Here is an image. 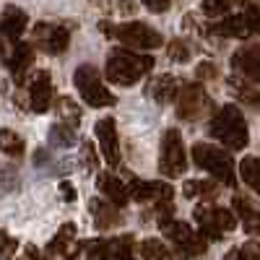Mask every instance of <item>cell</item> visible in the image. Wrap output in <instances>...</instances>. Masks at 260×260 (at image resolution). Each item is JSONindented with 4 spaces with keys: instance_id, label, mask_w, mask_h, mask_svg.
I'll list each match as a JSON object with an SVG mask.
<instances>
[{
    "instance_id": "1",
    "label": "cell",
    "mask_w": 260,
    "mask_h": 260,
    "mask_svg": "<svg viewBox=\"0 0 260 260\" xmlns=\"http://www.w3.org/2000/svg\"><path fill=\"white\" fill-rule=\"evenodd\" d=\"M154 68V57L138 55V50H112L107 57V81L117 86H133L141 76H146Z\"/></svg>"
},
{
    "instance_id": "2",
    "label": "cell",
    "mask_w": 260,
    "mask_h": 260,
    "mask_svg": "<svg viewBox=\"0 0 260 260\" xmlns=\"http://www.w3.org/2000/svg\"><path fill=\"white\" fill-rule=\"evenodd\" d=\"M208 130H211L213 138H219V141H221L226 148H232V151H242V148L247 146V141H250L247 122H245L242 112L237 110L234 104L221 107V110L216 112V117L211 120Z\"/></svg>"
},
{
    "instance_id": "3",
    "label": "cell",
    "mask_w": 260,
    "mask_h": 260,
    "mask_svg": "<svg viewBox=\"0 0 260 260\" xmlns=\"http://www.w3.org/2000/svg\"><path fill=\"white\" fill-rule=\"evenodd\" d=\"M192 161L198 169L208 172L213 180L224 182L226 187H234L237 185V177H234V159L226 154L224 148L213 146V143H195L192 146Z\"/></svg>"
},
{
    "instance_id": "4",
    "label": "cell",
    "mask_w": 260,
    "mask_h": 260,
    "mask_svg": "<svg viewBox=\"0 0 260 260\" xmlns=\"http://www.w3.org/2000/svg\"><path fill=\"white\" fill-rule=\"evenodd\" d=\"M192 219L198 221L201 234L206 240H221L224 234L237 229V216L229 208L213 206V203H201L192 208Z\"/></svg>"
},
{
    "instance_id": "5",
    "label": "cell",
    "mask_w": 260,
    "mask_h": 260,
    "mask_svg": "<svg viewBox=\"0 0 260 260\" xmlns=\"http://www.w3.org/2000/svg\"><path fill=\"white\" fill-rule=\"evenodd\" d=\"M102 29L110 31L107 37H115L130 50H156L164 45V37L156 29H151L148 24H141V21H130V24H120V26L102 24Z\"/></svg>"
},
{
    "instance_id": "6",
    "label": "cell",
    "mask_w": 260,
    "mask_h": 260,
    "mask_svg": "<svg viewBox=\"0 0 260 260\" xmlns=\"http://www.w3.org/2000/svg\"><path fill=\"white\" fill-rule=\"evenodd\" d=\"M73 83H76L81 99L89 104V107H94V110H99V107H112V104H115L112 91L104 86V81H102V76H99V71L94 68V65H81V68H76Z\"/></svg>"
},
{
    "instance_id": "7",
    "label": "cell",
    "mask_w": 260,
    "mask_h": 260,
    "mask_svg": "<svg viewBox=\"0 0 260 260\" xmlns=\"http://www.w3.org/2000/svg\"><path fill=\"white\" fill-rule=\"evenodd\" d=\"M159 229H161V234L167 237L169 242L177 245V252H180V255L198 257V255H203V252L208 250L206 237L195 234V232L190 229V224L177 221V219H172V216H161V219H159Z\"/></svg>"
},
{
    "instance_id": "8",
    "label": "cell",
    "mask_w": 260,
    "mask_h": 260,
    "mask_svg": "<svg viewBox=\"0 0 260 260\" xmlns=\"http://www.w3.org/2000/svg\"><path fill=\"white\" fill-rule=\"evenodd\" d=\"M175 99H177V115L182 120H187V122L203 120L213 110V102H211V96L206 94V89L201 83H182V86H177Z\"/></svg>"
},
{
    "instance_id": "9",
    "label": "cell",
    "mask_w": 260,
    "mask_h": 260,
    "mask_svg": "<svg viewBox=\"0 0 260 260\" xmlns=\"http://www.w3.org/2000/svg\"><path fill=\"white\" fill-rule=\"evenodd\" d=\"M187 169V154L182 146L180 130H167L161 138V156H159V172L164 177H180Z\"/></svg>"
},
{
    "instance_id": "10",
    "label": "cell",
    "mask_w": 260,
    "mask_h": 260,
    "mask_svg": "<svg viewBox=\"0 0 260 260\" xmlns=\"http://www.w3.org/2000/svg\"><path fill=\"white\" fill-rule=\"evenodd\" d=\"M257 6L250 3L245 8V13H237V16H226L221 18V24H216L211 26L216 34H221V37H232V39H245L250 34H257Z\"/></svg>"
},
{
    "instance_id": "11",
    "label": "cell",
    "mask_w": 260,
    "mask_h": 260,
    "mask_svg": "<svg viewBox=\"0 0 260 260\" xmlns=\"http://www.w3.org/2000/svg\"><path fill=\"white\" fill-rule=\"evenodd\" d=\"M89 257H120V260H127L133 257V247H136V240L130 234L125 237H117V240H91V242H83Z\"/></svg>"
},
{
    "instance_id": "12",
    "label": "cell",
    "mask_w": 260,
    "mask_h": 260,
    "mask_svg": "<svg viewBox=\"0 0 260 260\" xmlns=\"http://www.w3.org/2000/svg\"><path fill=\"white\" fill-rule=\"evenodd\" d=\"M68 42H71L68 29H62L57 24H37L34 26V47L45 50L50 55L65 52L68 50Z\"/></svg>"
},
{
    "instance_id": "13",
    "label": "cell",
    "mask_w": 260,
    "mask_h": 260,
    "mask_svg": "<svg viewBox=\"0 0 260 260\" xmlns=\"http://www.w3.org/2000/svg\"><path fill=\"white\" fill-rule=\"evenodd\" d=\"M127 198L138 203H159V201H172L175 198V187L159 182V180H136L127 187Z\"/></svg>"
},
{
    "instance_id": "14",
    "label": "cell",
    "mask_w": 260,
    "mask_h": 260,
    "mask_svg": "<svg viewBox=\"0 0 260 260\" xmlns=\"http://www.w3.org/2000/svg\"><path fill=\"white\" fill-rule=\"evenodd\" d=\"M94 136L102 146V154L110 167H120V141H117V127L112 117H102L94 125Z\"/></svg>"
},
{
    "instance_id": "15",
    "label": "cell",
    "mask_w": 260,
    "mask_h": 260,
    "mask_svg": "<svg viewBox=\"0 0 260 260\" xmlns=\"http://www.w3.org/2000/svg\"><path fill=\"white\" fill-rule=\"evenodd\" d=\"M55 91H52V78L47 71H37L29 81V107L34 112H47L52 107Z\"/></svg>"
},
{
    "instance_id": "16",
    "label": "cell",
    "mask_w": 260,
    "mask_h": 260,
    "mask_svg": "<svg viewBox=\"0 0 260 260\" xmlns=\"http://www.w3.org/2000/svg\"><path fill=\"white\" fill-rule=\"evenodd\" d=\"M8 55L11 57H6V65L13 73V81L18 86H24L26 76H29V68L34 65V47L26 45V42H18V45L13 47V52H8Z\"/></svg>"
},
{
    "instance_id": "17",
    "label": "cell",
    "mask_w": 260,
    "mask_h": 260,
    "mask_svg": "<svg viewBox=\"0 0 260 260\" xmlns=\"http://www.w3.org/2000/svg\"><path fill=\"white\" fill-rule=\"evenodd\" d=\"M232 68L234 73L240 76H247L252 81L260 78V55H257V45H250V47H242L232 55Z\"/></svg>"
},
{
    "instance_id": "18",
    "label": "cell",
    "mask_w": 260,
    "mask_h": 260,
    "mask_svg": "<svg viewBox=\"0 0 260 260\" xmlns=\"http://www.w3.org/2000/svg\"><path fill=\"white\" fill-rule=\"evenodd\" d=\"M26 24H29V16L24 11L16 8V6H6L3 16H0V37L3 39H18L24 34Z\"/></svg>"
},
{
    "instance_id": "19",
    "label": "cell",
    "mask_w": 260,
    "mask_h": 260,
    "mask_svg": "<svg viewBox=\"0 0 260 260\" xmlns=\"http://www.w3.org/2000/svg\"><path fill=\"white\" fill-rule=\"evenodd\" d=\"M89 208H91V213L96 216V221H94V224H96V229H99V232L115 229V226H120V224H122V213L117 211L120 206H115L112 201H96V198H94Z\"/></svg>"
},
{
    "instance_id": "20",
    "label": "cell",
    "mask_w": 260,
    "mask_h": 260,
    "mask_svg": "<svg viewBox=\"0 0 260 260\" xmlns=\"http://www.w3.org/2000/svg\"><path fill=\"white\" fill-rule=\"evenodd\" d=\"M96 187L115 206H125L127 203V185L122 180H117L115 175H110V172H99V175H96Z\"/></svg>"
},
{
    "instance_id": "21",
    "label": "cell",
    "mask_w": 260,
    "mask_h": 260,
    "mask_svg": "<svg viewBox=\"0 0 260 260\" xmlns=\"http://www.w3.org/2000/svg\"><path fill=\"white\" fill-rule=\"evenodd\" d=\"M76 232L78 229H76L73 221H65L57 229V234L52 237V242L47 247V255H71L73 247H76Z\"/></svg>"
},
{
    "instance_id": "22",
    "label": "cell",
    "mask_w": 260,
    "mask_h": 260,
    "mask_svg": "<svg viewBox=\"0 0 260 260\" xmlns=\"http://www.w3.org/2000/svg\"><path fill=\"white\" fill-rule=\"evenodd\" d=\"M177 86H180V81H177L175 76L164 73V76H156L154 81L148 83V94H151V99H156L159 104H167V102L175 99Z\"/></svg>"
},
{
    "instance_id": "23",
    "label": "cell",
    "mask_w": 260,
    "mask_h": 260,
    "mask_svg": "<svg viewBox=\"0 0 260 260\" xmlns=\"http://www.w3.org/2000/svg\"><path fill=\"white\" fill-rule=\"evenodd\" d=\"M229 86H232V91L240 99H245L247 104H252V107L257 104V81L234 73V76H229Z\"/></svg>"
},
{
    "instance_id": "24",
    "label": "cell",
    "mask_w": 260,
    "mask_h": 260,
    "mask_svg": "<svg viewBox=\"0 0 260 260\" xmlns=\"http://www.w3.org/2000/svg\"><path fill=\"white\" fill-rule=\"evenodd\" d=\"M52 102H55V107H57L60 122H68V125H73V127L81 125V107H78L71 96H57V99H52Z\"/></svg>"
},
{
    "instance_id": "25",
    "label": "cell",
    "mask_w": 260,
    "mask_h": 260,
    "mask_svg": "<svg viewBox=\"0 0 260 260\" xmlns=\"http://www.w3.org/2000/svg\"><path fill=\"white\" fill-rule=\"evenodd\" d=\"M234 211H237V216L242 219L245 229H247L250 234H257V211L252 208V203H250L247 198H242V195H237V198H234Z\"/></svg>"
},
{
    "instance_id": "26",
    "label": "cell",
    "mask_w": 260,
    "mask_h": 260,
    "mask_svg": "<svg viewBox=\"0 0 260 260\" xmlns=\"http://www.w3.org/2000/svg\"><path fill=\"white\" fill-rule=\"evenodd\" d=\"M0 151H3L6 156H21L24 154V138L18 133H13V130L3 127L0 130Z\"/></svg>"
},
{
    "instance_id": "27",
    "label": "cell",
    "mask_w": 260,
    "mask_h": 260,
    "mask_svg": "<svg viewBox=\"0 0 260 260\" xmlns=\"http://www.w3.org/2000/svg\"><path fill=\"white\" fill-rule=\"evenodd\" d=\"M50 141L55 146H62V148H71L76 146V127L68 125V122H57L50 127Z\"/></svg>"
},
{
    "instance_id": "28",
    "label": "cell",
    "mask_w": 260,
    "mask_h": 260,
    "mask_svg": "<svg viewBox=\"0 0 260 260\" xmlns=\"http://www.w3.org/2000/svg\"><path fill=\"white\" fill-rule=\"evenodd\" d=\"M216 190H219V185L211 182V180H187L182 192L187 195V198H195V195H201V198H211V195H216Z\"/></svg>"
},
{
    "instance_id": "29",
    "label": "cell",
    "mask_w": 260,
    "mask_h": 260,
    "mask_svg": "<svg viewBox=\"0 0 260 260\" xmlns=\"http://www.w3.org/2000/svg\"><path fill=\"white\" fill-rule=\"evenodd\" d=\"M240 175L250 190H257V156H245L240 164Z\"/></svg>"
},
{
    "instance_id": "30",
    "label": "cell",
    "mask_w": 260,
    "mask_h": 260,
    "mask_svg": "<svg viewBox=\"0 0 260 260\" xmlns=\"http://www.w3.org/2000/svg\"><path fill=\"white\" fill-rule=\"evenodd\" d=\"M237 3H240V0H203V13L208 18H216V16L229 13Z\"/></svg>"
},
{
    "instance_id": "31",
    "label": "cell",
    "mask_w": 260,
    "mask_h": 260,
    "mask_svg": "<svg viewBox=\"0 0 260 260\" xmlns=\"http://www.w3.org/2000/svg\"><path fill=\"white\" fill-rule=\"evenodd\" d=\"M138 252H141V257H172V252L164 247V242L154 240V237H151V240H143Z\"/></svg>"
},
{
    "instance_id": "32",
    "label": "cell",
    "mask_w": 260,
    "mask_h": 260,
    "mask_svg": "<svg viewBox=\"0 0 260 260\" xmlns=\"http://www.w3.org/2000/svg\"><path fill=\"white\" fill-rule=\"evenodd\" d=\"M169 60L172 62H187L190 60V50H187L185 42H180V39L169 42Z\"/></svg>"
},
{
    "instance_id": "33",
    "label": "cell",
    "mask_w": 260,
    "mask_h": 260,
    "mask_svg": "<svg viewBox=\"0 0 260 260\" xmlns=\"http://www.w3.org/2000/svg\"><path fill=\"white\" fill-rule=\"evenodd\" d=\"M18 177H16V172L11 169V167H6V164H0V190L3 192H8V190H13L18 182H16Z\"/></svg>"
},
{
    "instance_id": "34",
    "label": "cell",
    "mask_w": 260,
    "mask_h": 260,
    "mask_svg": "<svg viewBox=\"0 0 260 260\" xmlns=\"http://www.w3.org/2000/svg\"><path fill=\"white\" fill-rule=\"evenodd\" d=\"M195 76H198L201 81H213V78H216V65H213V62H198Z\"/></svg>"
},
{
    "instance_id": "35",
    "label": "cell",
    "mask_w": 260,
    "mask_h": 260,
    "mask_svg": "<svg viewBox=\"0 0 260 260\" xmlns=\"http://www.w3.org/2000/svg\"><path fill=\"white\" fill-rule=\"evenodd\" d=\"M16 247H18V242L13 240V237H8L6 232H0V255H13L16 252Z\"/></svg>"
},
{
    "instance_id": "36",
    "label": "cell",
    "mask_w": 260,
    "mask_h": 260,
    "mask_svg": "<svg viewBox=\"0 0 260 260\" xmlns=\"http://www.w3.org/2000/svg\"><path fill=\"white\" fill-rule=\"evenodd\" d=\"M96 154H94V143H83V164L86 169H96Z\"/></svg>"
},
{
    "instance_id": "37",
    "label": "cell",
    "mask_w": 260,
    "mask_h": 260,
    "mask_svg": "<svg viewBox=\"0 0 260 260\" xmlns=\"http://www.w3.org/2000/svg\"><path fill=\"white\" fill-rule=\"evenodd\" d=\"M143 6L148 11H154V13H164L169 6H172V0H143Z\"/></svg>"
},
{
    "instance_id": "38",
    "label": "cell",
    "mask_w": 260,
    "mask_h": 260,
    "mask_svg": "<svg viewBox=\"0 0 260 260\" xmlns=\"http://www.w3.org/2000/svg\"><path fill=\"white\" fill-rule=\"evenodd\" d=\"M60 192H62V198L68 201V203H71V201H76V187H73L68 180H62V182H60Z\"/></svg>"
},
{
    "instance_id": "39",
    "label": "cell",
    "mask_w": 260,
    "mask_h": 260,
    "mask_svg": "<svg viewBox=\"0 0 260 260\" xmlns=\"http://www.w3.org/2000/svg\"><path fill=\"white\" fill-rule=\"evenodd\" d=\"M229 257H257L255 247H242V250H232Z\"/></svg>"
},
{
    "instance_id": "40",
    "label": "cell",
    "mask_w": 260,
    "mask_h": 260,
    "mask_svg": "<svg viewBox=\"0 0 260 260\" xmlns=\"http://www.w3.org/2000/svg\"><path fill=\"white\" fill-rule=\"evenodd\" d=\"M6 55H8V50L3 45V37H0V62H6Z\"/></svg>"
},
{
    "instance_id": "41",
    "label": "cell",
    "mask_w": 260,
    "mask_h": 260,
    "mask_svg": "<svg viewBox=\"0 0 260 260\" xmlns=\"http://www.w3.org/2000/svg\"><path fill=\"white\" fill-rule=\"evenodd\" d=\"M24 255H26V257H37V255H39V250H37V247H26V252H24Z\"/></svg>"
}]
</instances>
